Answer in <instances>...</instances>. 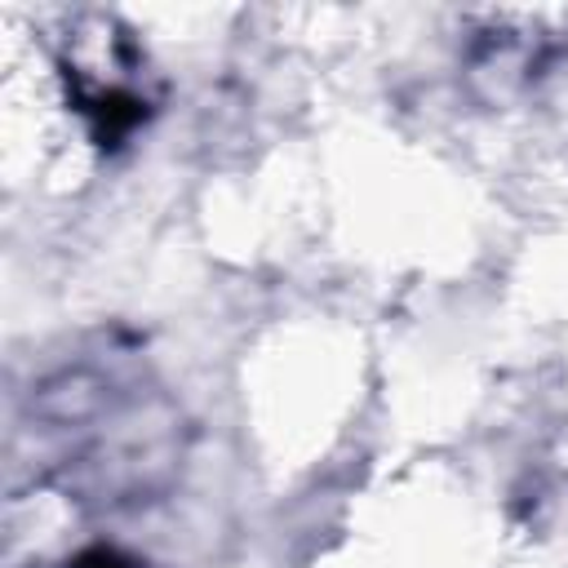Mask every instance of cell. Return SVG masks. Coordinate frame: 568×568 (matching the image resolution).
I'll list each match as a JSON object with an SVG mask.
<instances>
[{
    "label": "cell",
    "instance_id": "cell-1",
    "mask_svg": "<svg viewBox=\"0 0 568 568\" xmlns=\"http://www.w3.org/2000/svg\"><path fill=\"white\" fill-rule=\"evenodd\" d=\"M80 568H133V564H124L115 550H93V555L80 559Z\"/></svg>",
    "mask_w": 568,
    "mask_h": 568
}]
</instances>
